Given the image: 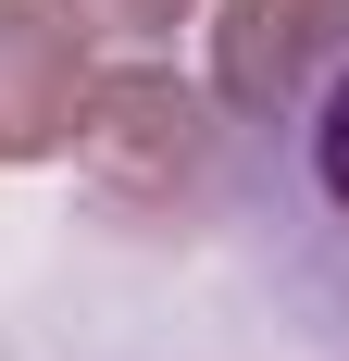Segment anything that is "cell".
<instances>
[{
  "label": "cell",
  "instance_id": "obj_4",
  "mask_svg": "<svg viewBox=\"0 0 349 361\" xmlns=\"http://www.w3.org/2000/svg\"><path fill=\"white\" fill-rule=\"evenodd\" d=\"M88 13H100V25H138V37H150V25H174L187 0H88Z\"/></svg>",
  "mask_w": 349,
  "mask_h": 361
},
{
  "label": "cell",
  "instance_id": "obj_3",
  "mask_svg": "<svg viewBox=\"0 0 349 361\" xmlns=\"http://www.w3.org/2000/svg\"><path fill=\"white\" fill-rule=\"evenodd\" d=\"M312 162H324V200L349 212V75H337V100H324V125H312Z\"/></svg>",
  "mask_w": 349,
  "mask_h": 361
},
{
  "label": "cell",
  "instance_id": "obj_2",
  "mask_svg": "<svg viewBox=\"0 0 349 361\" xmlns=\"http://www.w3.org/2000/svg\"><path fill=\"white\" fill-rule=\"evenodd\" d=\"M349 37V0H225V100H287Z\"/></svg>",
  "mask_w": 349,
  "mask_h": 361
},
{
  "label": "cell",
  "instance_id": "obj_1",
  "mask_svg": "<svg viewBox=\"0 0 349 361\" xmlns=\"http://www.w3.org/2000/svg\"><path fill=\"white\" fill-rule=\"evenodd\" d=\"M75 100H88V63H75L63 13H25L0 0V162H37V149L75 137Z\"/></svg>",
  "mask_w": 349,
  "mask_h": 361
}]
</instances>
